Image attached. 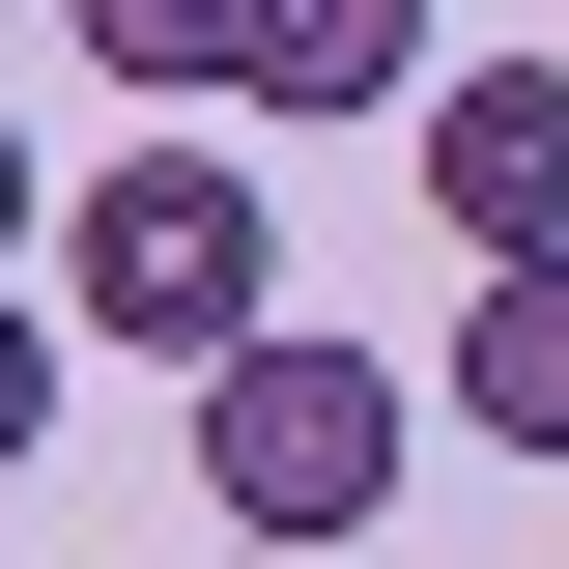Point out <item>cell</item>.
Wrapping results in <instances>:
<instances>
[{
	"label": "cell",
	"mask_w": 569,
	"mask_h": 569,
	"mask_svg": "<svg viewBox=\"0 0 569 569\" xmlns=\"http://www.w3.org/2000/svg\"><path fill=\"white\" fill-rule=\"evenodd\" d=\"M58 313H86V342H171V370L284 342V200H257V142H228V114L114 142V171L58 200Z\"/></svg>",
	"instance_id": "obj_1"
},
{
	"label": "cell",
	"mask_w": 569,
	"mask_h": 569,
	"mask_svg": "<svg viewBox=\"0 0 569 569\" xmlns=\"http://www.w3.org/2000/svg\"><path fill=\"white\" fill-rule=\"evenodd\" d=\"M399 456H427V399L370 342H228L200 370V512H228V541H370Z\"/></svg>",
	"instance_id": "obj_2"
},
{
	"label": "cell",
	"mask_w": 569,
	"mask_h": 569,
	"mask_svg": "<svg viewBox=\"0 0 569 569\" xmlns=\"http://www.w3.org/2000/svg\"><path fill=\"white\" fill-rule=\"evenodd\" d=\"M399 142H427V228L456 257H569V58H456Z\"/></svg>",
	"instance_id": "obj_3"
},
{
	"label": "cell",
	"mask_w": 569,
	"mask_h": 569,
	"mask_svg": "<svg viewBox=\"0 0 569 569\" xmlns=\"http://www.w3.org/2000/svg\"><path fill=\"white\" fill-rule=\"evenodd\" d=\"M427 0H257V29H228V114H427Z\"/></svg>",
	"instance_id": "obj_4"
},
{
	"label": "cell",
	"mask_w": 569,
	"mask_h": 569,
	"mask_svg": "<svg viewBox=\"0 0 569 569\" xmlns=\"http://www.w3.org/2000/svg\"><path fill=\"white\" fill-rule=\"evenodd\" d=\"M456 427H485V456H569V257L456 284Z\"/></svg>",
	"instance_id": "obj_5"
},
{
	"label": "cell",
	"mask_w": 569,
	"mask_h": 569,
	"mask_svg": "<svg viewBox=\"0 0 569 569\" xmlns=\"http://www.w3.org/2000/svg\"><path fill=\"white\" fill-rule=\"evenodd\" d=\"M228 29H257V0H86V58L171 86V114H228Z\"/></svg>",
	"instance_id": "obj_6"
},
{
	"label": "cell",
	"mask_w": 569,
	"mask_h": 569,
	"mask_svg": "<svg viewBox=\"0 0 569 569\" xmlns=\"http://www.w3.org/2000/svg\"><path fill=\"white\" fill-rule=\"evenodd\" d=\"M0 456H58V313L0 284Z\"/></svg>",
	"instance_id": "obj_7"
},
{
	"label": "cell",
	"mask_w": 569,
	"mask_h": 569,
	"mask_svg": "<svg viewBox=\"0 0 569 569\" xmlns=\"http://www.w3.org/2000/svg\"><path fill=\"white\" fill-rule=\"evenodd\" d=\"M29 228H58V171H29V114H0V257H29Z\"/></svg>",
	"instance_id": "obj_8"
}]
</instances>
